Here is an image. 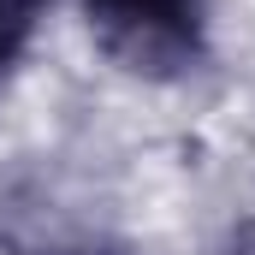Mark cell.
<instances>
[{
  "instance_id": "cell-1",
  "label": "cell",
  "mask_w": 255,
  "mask_h": 255,
  "mask_svg": "<svg viewBox=\"0 0 255 255\" xmlns=\"http://www.w3.org/2000/svg\"><path fill=\"white\" fill-rule=\"evenodd\" d=\"M113 255H130V250H113Z\"/></svg>"
}]
</instances>
